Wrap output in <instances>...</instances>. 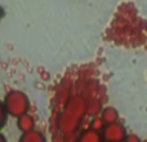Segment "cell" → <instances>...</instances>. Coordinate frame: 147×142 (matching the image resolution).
I'll return each mask as SVG.
<instances>
[{
    "label": "cell",
    "instance_id": "6da1fadb",
    "mask_svg": "<svg viewBox=\"0 0 147 142\" xmlns=\"http://www.w3.org/2000/svg\"><path fill=\"white\" fill-rule=\"evenodd\" d=\"M3 105H4L7 114L13 118L22 116V115L27 114L30 110V99H28L27 94L23 93L22 91H18V89H13V91L8 92L5 94Z\"/></svg>",
    "mask_w": 147,
    "mask_h": 142
},
{
    "label": "cell",
    "instance_id": "7a4b0ae2",
    "mask_svg": "<svg viewBox=\"0 0 147 142\" xmlns=\"http://www.w3.org/2000/svg\"><path fill=\"white\" fill-rule=\"evenodd\" d=\"M101 136L102 140L106 142H124V138L127 137V129L121 123L116 122L105 125Z\"/></svg>",
    "mask_w": 147,
    "mask_h": 142
},
{
    "label": "cell",
    "instance_id": "3957f363",
    "mask_svg": "<svg viewBox=\"0 0 147 142\" xmlns=\"http://www.w3.org/2000/svg\"><path fill=\"white\" fill-rule=\"evenodd\" d=\"M17 128L22 133L34 131V129H35V119H34V116L27 112V114H25V115H22V116L17 118Z\"/></svg>",
    "mask_w": 147,
    "mask_h": 142
},
{
    "label": "cell",
    "instance_id": "277c9868",
    "mask_svg": "<svg viewBox=\"0 0 147 142\" xmlns=\"http://www.w3.org/2000/svg\"><path fill=\"white\" fill-rule=\"evenodd\" d=\"M101 119L103 120L105 124H112V123L119 122V112L115 107L106 106L101 112Z\"/></svg>",
    "mask_w": 147,
    "mask_h": 142
},
{
    "label": "cell",
    "instance_id": "5b68a950",
    "mask_svg": "<svg viewBox=\"0 0 147 142\" xmlns=\"http://www.w3.org/2000/svg\"><path fill=\"white\" fill-rule=\"evenodd\" d=\"M18 142H47V140L40 131L34 129V131H30V132L22 133Z\"/></svg>",
    "mask_w": 147,
    "mask_h": 142
},
{
    "label": "cell",
    "instance_id": "8992f818",
    "mask_svg": "<svg viewBox=\"0 0 147 142\" xmlns=\"http://www.w3.org/2000/svg\"><path fill=\"white\" fill-rule=\"evenodd\" d=\"M78 142H103V140H102L101 133L89 128L79 136Z\"/></svg>",
    "mask_w": 147,
    "mask_h": 142
},
{
    "label": "cell",
    "instance_id": "52a82bcc",
    "mask_svg": "<svg viewBox=\"0 0 147 142\" xmlns=\"http://www.w3.org/2000/svg\"><path fill=\"white\" fill-rule=\"evenodd\" d=\"M105 125L106 124H105L103 120L101 119V116H94L90 122V129L97 131V132H101V131L105 128Z\"/></svg>",
    "mask_w": 147,
    "mask_h": 142
},
{
    "label": "cell",
    "instance_id": "ba28073f",
    "mask_svg": "<svg viewBox=\"0 0 147 142\" xmlns=\"http://www.w3.org/2000/svg\"><path fill=\"white\" fill-rule=\"evenodd\" d=\"M7 116L8 114L4 109V105H3V102H0V129L4 127L5 122H7Z\"/></svg>",
    "mask_w": 147,
    "mask_h": 142
},
{
    "label": "cell",
    "instance_id": "9c48e42d",
    "mask_svg": "<svg viewBox=\"0 0 147 142\" xmlns=\"http://www.w3.org/2000/svg\"><path fill=\"white\" fill-rule=\"evenodd\" d=\"M124 142H142L140 140V137H138L137 135H127V137L124 138Z\"/></svg>",
    "mask_w": 147,
    "mask_h": 142
},
{
    "label": "cell",
    "instance_id": "30bf717a",
    "mask_svg": "<svg viewBox=\"0 0 147 142\" xmlns=\"http://www.w3.org/2000/svg\"><path fill=\"white\" fill-rule=\"evenodd\" d=\"M0 142H7L5 141V138H4V136H3L1 133H0Z\"/></svg>",
    "mask_w": 147,
    "mask_h": 142
},
{
    "label": "cell",
    "instance_id": "8fae6325",
    "mask_svg": "<svg viewBox=\"0 0 147 142\" xmlns=\"http://www.w3.org/2000/svg\"><path fill=\"white\" fill-rule=\"evenodd\" d=\"M142 142H147V140H145V141H142Z\"/></svg>",
    "mask_w": 147,
    "mask_h": 142
}]
</instances>
